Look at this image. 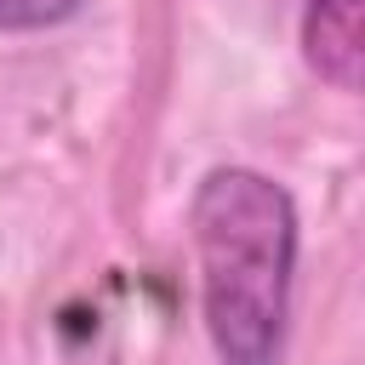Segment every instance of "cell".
Masks as SVG:
<instances>
[{"mask_svg": "<svg viewBox=\"0 0 365 365\" xmlns=\"http://www.w3.org/2000/svg\"><path fill=\"white\" fill-rule=\"evenodd\" d=\"M200 319L222 365H279L297 285V200L251 165H211L188 200Z\"/></svg>", "mask_w": 365, "mask_h": 365, "instance_id": "1", "label": "cell"}, {"mask_svg": "<svg viewBox=\"0 0 365 365\" xmlns=\"http://www.w3.org/2000/svg\"><path fill=\"white\" fill-rule=\"evenodd\" d=\"M297 40H302V63L331 91L365 86V0H308Z\"/></svg>", "mask_w": 365, "mask_h": 365, "instance_id": "2", "label": "cell"}, {"mask_svg": "<svg viewBox=\"0 0 365 365\" xmlns=\"http://www.w3.org/2000/svg\"><path fill=\"white\" fill-rule=\"evenodd\" d=\"M86 0H0V34H40L80 17Z\"/></svg>", "mask_w": 365, "mask_h": 365, "instance_id": "3", "label": "cell"}]
</instances>
